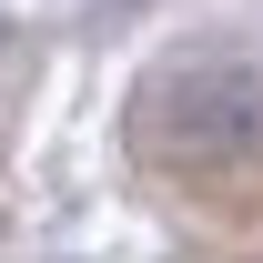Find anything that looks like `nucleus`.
Segmentation results:
<instances>
[{
	"instance_id": "1",
	"label": "nucleus",
	"mask_w": 263,
	"mask_h": 263,
	"mask_svg": "<svg viewBox=\"0 0 263 263\" xmlns=\"http://www.w3.org/2000/svg\"><path fill=\"white\" fill-rule=\"evenodd\" d=\"M132 152L162 172H243L263 152V71L243 51H182L132 91Z\"/></svg>"
}]
</instances>
